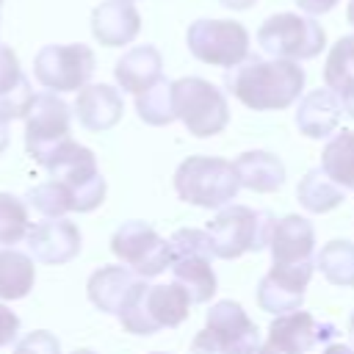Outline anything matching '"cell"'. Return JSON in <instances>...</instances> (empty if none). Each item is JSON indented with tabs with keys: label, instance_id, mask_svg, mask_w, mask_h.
<instances>
[{
	"label": "cell",
	"instance_id": "cell-1",
	"mask_svg": "<svg viewBox=\"0 0 354 354\" xmlns=\"http://www.w3.org/2000/svg\"><path fill=\"white\" fill-rule=\"evenodd\" d=\"M227 88L252 111H282L293 105L304 88V69L288 58L249 55L224 75Z\"/></svg>",
	"mask_w": 354,
	"mask_h": 354
},
{
	"label": "cell",
	"instance_id": "cell-2",
	"mask_svg": "<svg viewBox=\"0 0 354 354\" xmlns=\"http://www.w3.org/2000/svg\"><path fill=\"white\" fill-rule=\"evenodd\" d=\"M191 293L180 282L169 285H147L138 282V288L130 293L127 304L119 313V321L133 335H155L158 329L180 326L191 313Z\"/></svg>",
	"mask_w": 354,
	"mask_h": 354
},
{
	"label": "cell",
	"instance_id": "cell-3",
	"mask_svg": "<svg viewBox=\"0 0 354 354\" xmlns=\"http://www.w3.org/2000/svg\"><path fill=\"white\" fill-rule=\"evenodd\" d=\"M274 216L268 210H254L246 205L224 207L213 221H207L205 232L210 235L213 254L221 260H235L246 252H260L271 243Z\"/></svg>",
	"mask_w": 354,
	"mask_h": 354
},
{
	"label": "cell",
	"instance_id": "cell-4",
	"mask_svg": "<svg viewBox=\"0 0 354 354\" xmlns=\"http://www.w3.org/2000/svg\"><path fill=\"white\" fill-rule=\"evenodd\" d=\"M241 188L235 163L224 158L194 155L185 158L174 171V191L183 202L196 207H221L235 199Z\"/></svg>",
	"mask_w": 354,
	"mask_h": 354
},
{
	"label": "cell",
	"instance_id": "cell-5",
	"mask_svg": "<svg viewBox=\"0 0 354 354\" xmlns=\"http://www.w3.org/2000/svg\"><path fill=\"white\" fill-rule=\"evenodd\" d=\"M50 180L61 183L72 196V210L88 213L105 199V177L100 174L97 158L88 147L77 141H66L55 149V155L44 163Z\"/></svg>",
	"mask_w": 354,
	"mask_h": 354
},
{
	"label": "cell",
	"instance_id": "cell-6",
	"mask_svg": "<svg viewBox=\"0 0 354 354\" xmlns=\"http://www.w3.org/2000/svg\"><path fill=\"white\" fill-rule=\"evenodd\" d=\"M257 348L260 332L232 299H221L207 310L205 329L191 343V354H257Z\"/></svg>",
	"mask_w": 354,
	"mask_h": 354
},
{
	"label": "cell",
	"instance_id": "cell-7",
	"mask_svg": "<svg viewBox=\"0 0 354 354\" xmlns=\"http://www.w3.org/2000/svg\"><path fill=\"white\" fill-rule=\"evenodd\" d=\"M174 94V113L188 127L191 136L207 138L227 127L230 122V105L221 88H216L205 77H180L171 83Z\"/></svg>",
	"mask_w": 354,
	"mask_h": 354
},
{
	"label": "cell",
	"instance_id": "cell-8",
	"mask_svg": "<svg viewBox=\"0 0 354 354\" xmlns=\"http://www.w3.org/2000/svg\"><path fill=\"white\" fill-rule=\"evenodd\" d=\"M171 246V274L174 282H180L188 293L194 304H205L210 301V296L216 293V274H213V246H210V235L205 230H177L169 238Z\"/></svg>",
	"mask_w": 354,
	"mask_h": 354
},
{
	"label": "cell",
	"instance_id": "cell-9",
	"mask_svg": "<svg viewBox=\"0 0 354 354\" xmlns=\"http://www.w3.org/2000/svg\"><path fill=\"white\" fill-rule=\"evenodd\" d=\"M257 44L263 53H268L271 58H288V61H304V58H315L324 44H326V33L324 28L307 17V14H296V11H279L274 17H268L260 30H257Z\"/></svg>",
	"mask_w": 354,
	"mask_h": 354
},
{
	"label": "cell",
	"instance_id": "cell-10",
	"mask_svg": "<svg viewBox=\"0 0 354 354\" xmlns=\"http://www.w3.org/2000/svg\"><path fill=\"white\" fill-rule=\"evenodd\" d=\"M194 58L210 66H238L249 58V33L235 19H194L185 33Z\"/></svg>",
	"mask_w": 354,
	"mask_h": 354
},
{
	"label": "cell",
	"instance_id": "cell-11",
	"mask_svg": "<svg viewBox=\"0 0 354 354\" xmlns=\"http://www.w3.org/2000/svg\"><path fill=\"white\" fill-rule=\"evenodd\" d=\"M72 111L55 97V91H41L33 97L30 111L25 116V149L36 163H47L58 147L69 141Z\"/></svg>",
	"mask_w": 354,
	"mask_h": 354
},
{
	"label": "cell",
	"instance_id": "cell-12",
	"mask_svg": "<svg viewBox=\"0 0 354 354\" xmlns=\"http://www.w3.org/2000/svg\"><path fill=\"white\" fill-rule=\"evenodd\" d=\"M94 50L88 44H44L33 58V77L50 91H80L94 75Z\"/></svg>",
	"mask_w": 354,
	"mask_h": 354
},
{
	"label": "cell",
	"instance_id": "cell-13",
	"mask_svg": "<svg viewBox=\"0 0 354 354\" xmlns=\"http://www.w3.org/2000/svg\"><path fill=\"white\" fill-rule=\"evenodd\" d=\"M111 252L138 277H158L171 263V246L147 221H124L113 238Z\"/></svg>",
	"mask_w": 354,
	"mask_h": 354
},
{
	"label": "cell",
	"instance_id": "cell-14",
	"mask_svg": "<svg viewBox=\"0 0 354 354\" xmlns=\"http://www.w3.org/2000/svg\"><path fill=\"white\" fill-rule=\"evenodd\" d=\"M315 266H271V271L257 285V304L266 313L285 315L296 313L304 301Z\"/></svg>",
	"mask_w": 354,
	"mask_h": 354
},
{
	"label": "cell",
	"instance_id": "cell-15",
	"mask_svg": "<svg viewBox=\"0 0 354 354\" xmlns=\"http://www.w3.org/2000/svg\"><path fill=\"white\" fill-rule=\"evenodd\" d=\"M329 335L332 324H321L304 310L277 315L268 326V343L282 354H313Z\"/></svg>",
	"mask_w": 354,
	"mask_h": 354
},
{
	"label": "cell",
	"instance_id": "cell-16",
	"mask_svg": "<svg viewBox=\"0 0 354 354\" xmlns=\"http://www.w3.org/2000/svg\"><path fill=\"white\" fill-rule=\"evenodd\" d=\"M25 241L33 260L50 263V266H64L75 260L80 252V230L66 218H50L30 227Z\"/></svg>",
	"mask_w": 354,
	"mask_h": 354
},
{
	"label": "cell",
	"instance_id": "cell-17",
	"mask_svg": "<svg viewBox=\"0 0 354 354\" xmlns=\"http://www.w3.org/2000/svg\"><path fill=\"white\" fill-rule=\"evenodd\" d=\"M274 266H315V230L304 216H285L271 232Z\"/></svg>",
	"mask_w": 354,
	"mask_h": 354
},
{
	"label": "cell",
	"instance_id": "cell-18",
	"mask_svg": "<svg viewBox=\"0 0 354 354\" xmlns=\"http://www.w3.org/2000/svg\"><path fill=\"white\" fill-rule=\"evenodd\" d=\"M141 30V14L133 0H102L91 11V33L105 47L130 44Z\"/></svg>",
	"mask_w": 354,
	"mask_h": 354
},
{
	"label": "cell",
	"instance_id": "cell-19",
	"mask_svg": "<svg viewBox=\"0 0 354 354\" xmlns=\"http://www.w3.org/2000/svg\"><path fill=\"white\" fill-rule=\"evenodd\" d=\"M122 113H124V100H122L119 88H113L108 83H88L77 91L75 116L86 130H91V133L111 130L122 119Z\"/></svg>",
	"mask_w": 354,
	"mask_h": 354
},
{
	"label": "cell",
	"instance_id": "cell-20",
	"mask_svg": "<svg viewBox=\"0 0 354 354\" xmlns=\"http://www.w3.org/2000/svg\"><path fill=\"white\" fill-rule=\"evenodd\" d=\"M30 80L22 75L17 53L0 41V122H11L19 116H28L33 102Z\"/></svg>",
	"mask_w": 354,
	"mask_h": 354
},
{
	"label": "cell",
	"instance_id": "cell-21",
	"mask_svg": "<svg viewBox=\"0 0 354 354\" xmlns=\"http://www.w3.org/2000/svg\"><path fill=\"white\" fill-rule=\"evenodd\" d=\"M138 282V274L127 266H102L88 277V299L97 310L119 315Z\"/></svg>",
	"mask_w": 354,
	"mask_h": 354
},
{
	"label": "cell",
	"instance_id": "cell-22",
	"mask_svg": "<svg viewBox=\"0 0 354 354\" xmlns=\"http://www.w3.org/2000/svg\"><path fill=\"white\" fill-rule=\"evenodd\" d=\"M113 77H116V83H119L124 91H130V94H136V97H138L141 91H147L152 83H158V80L163 77V58H160L158 47H152V44H138V47L127 50V53L116 61Z\"/></svg>",
	"mask_w": 354,
	"mask_h": 354
},
{
	"label": "cell",
	"instance_id": "cell-23",
	"mask_svg": "<svg viewBox=\"0 0 354 354\" xmlns=\"http://www.w3.org/2000/svg\"><path fill=\"white\" fill-rule=\"evenodd\" d=\"M340 111H343L340 97L332 88H315L307 97H301L296 108V127L307 138H326L329 133H335L340 122Z\"/></svg>",
	"mask_w": 354,
	"mask_h": 354
},
{
	"label": "cell",
	"instance_id": "cell-24",
	"mask_svg": "<svg viewBox=\"0 0 354 354\" xmlns=\"http://www.w3.org/2000/svg\"><path fill=\"white\" fill-rule=\"evenodd\" d=\"M235 171H238L241 185L249 191H257V194H271V191L282 188V183H285V163L277 155L263 152V149L243 152L235 160Z\"/></svg>",
	"mask_w": 354,
	"mask_h": 354
},
{
	"label": "cell",
	"instance_id": "cell-25",
	"mask_svg": "<svg viewBox=\"0 0 354 354\" xmlns=\"http://www.w3.org/2000/svg\"><path fill=\"white\" fill-rule=\"evenodd\" d=\"M321 171L343 191H354V130H337L326 141L321 152Z\"/></svg>",
	"mask_w": 354,
	"mask_h": 354
},
{
	"label": "cell",
	"instance_id": "cell-26",
	"mask_svg": "<svg viewBox=\"0 0 354 354\" xmlns=\"http://www.w3.org/2000/svg\"><path fill=\"white\" fill-rule=\"evenodd\" d=\"M36 279L33 260L25 252L0 249V301H14L30 293Z\"/></svg>",
	"mask_w": 354,
	"mask_h": 354
},
{
	"label": "cell",
	"instance_id": "cell-27",
	"mask_svg": "<svg viewBox=\"0 0 354 354\" xmlns=\"http://www.w3.org/2000/svg\"><path fill=\"white\" fill-rule=\"evenodd\" d=\"M324 80L326 88H332L340 100L354 94V33L340 36L324 64Z\"/></svg>",
	"mask_w": 354,
	"mask_h": 354
},
{
	"label": "cell",
	"instance_id": "cell-28",
	"mask_svg": "<svg viewBox=\"0 0 354 354\" xmlns=\"http://www.w3.org/2000/svg\"><path fill=\"white\" fill-rule=\"evenodd\" d=\"M315 268L326 277V282L337 288L354 285V243L351 241H329L315 254Z\"/></svg>",
	"mask_w": 354,
	"mask_h": 354
},
{
	"label": "cell",
	"instance_id": "cell-29",
	"mask_svg": "<svg viewBox=\"0 0 354 354\" xmlns=\"http://www.w3.org/2000/svg\"><path fill=\"white\" fill-rule=\"evenodd\" d=\"M296 196H299L304 210H310V213H329L332 207H337L343 202V188L335 185L321 169H313L299 183Z\"/></svg>",
	"mask_w": 354,
	"mask_h": 354
},
{
	"label": "cell",
	"instance_id": "cell-30",
	"mask_svg": "<svg viewBox=\"0 0 354 354\" xmlns=\"http://www.w3.org/2000/svg\"><path fill=\"white\" fill-rule=\"evenodd\" d=\"M171 83H174V80L160 77L158 83H152L147 91H141V94L136 97V111H138L141 122H147V124H152V127H163V124H169V122L177 119Z\"/></svg>",
	"mask_w": 354,
	"mask_h": 354
},
{
	"label": "cell",
	"instance_id": "cell-31",
	"mask_svg": "<svg viewBox=\"0 0 354 354\" xmlns=\"http://www.w3.org/2000/svg\"><path fill=\"white\" fill-rule=\"evenodd\" d=\"M30 221L28 207L14 194H0V246H14L22 238H28Z\"/></svg>",
	"mask_w": 354,
	"mask_h": 354
},
{
	"label": "cell",
	"instance_id": "cell-32",
	"mask_svg": "<svg viewBox=\"0 0 354 354\" xmlns=\"http://www.w3.org/2000/svg\"><path fill=\"white\" fill-rule=\"evenodd\" d=\"M28 205L33 210H39L41 216H50V218H64V213L72 210V196L69 191L55 183V180H47V183H39L36 188L28 191Z\"/></svg>",
	"mask_w": 354,
	"mask_h": 354
},
{
	"label": "cell",
	"instance_id": "cell-33",
	"mask_svg": "<svg viewBox=\"0 0 354 354\" xmlns=\"http://www.w3.org/2000/svg\"><path fill=\"white\" fill-rule=\"evenodd\" d=\"M14 354H61V343H58L55 335H50L44 329H36L14 346Z\"/></svg>",
	"mask_w": 354,
	"mask_h": 354
},
{
	"label": "cell",
	"instance_id": "cell-34",
	"mask_svg": "<svg viewBox=\"0 0 354 354\" xmlns=\"http://www.w3.org/2000/svg\"><path fill=\"white\" fill-rule=\"evenodd\" d=\"M17 332H19V315L14 310H8L6 304H0V346L14 343Z\"/></svg>",
	"mask_w": 354,
	"mask_h": 354
},
{
	"label": "cell",
	"instance_id": "cell-35",
	"mask_svg": "<svg viewBox=\"0 0 354 354\" xmlns=\"http://www.w3.org/2000/svg\"><path fill=\"white\" fill-rule=\"evenodd\" d=\"M337 3H340V0H296V6H299L301 11H307V14H326V11H332Z\"/></svg>",
	"mask_w": 354,
	"mask_h": 354
},
{
	"label": "cell",
	"instance_id": "cell-36",
	"mask_svg": "<svg viewBox=\"0 0 354 354\" xmlns=\"http://www.w3.org/2000/svg\"><path fill=\"white\" fill-rule=\"evenodd\" d=\"M221 6H227V8H232V11H246V8H252L257 0H218Z\"/></svg>",
	"mask_w": 354,
	"mask_h": 354
},
{
	"label": "cell",
	"instance_id": "cell-37",
	"mask_svg": "<svg viewBox=\"0 0 354 354\" xmlns=\"http://www.w3.org/2000/svg\"><path fill=\"white\" fill-rule=\"evenodd\" d=\"M324 354H354V348L346 346V343H332V346L324 348Z\"/></svg>",
	"mask_w": 354,
	"mask_h": 354
},
{
	"label": "cell",
	"instance_id": "cell-38",
	"mask_svg": "<svg viewBox=\"0 0 354 354\" xmlns=\"http://www.w3.org/2000/svg\"><path fill=\"white\" fill-rule=\"evenodd\" d=\"M340 105H343V111H346V113H348V116L354 119V94L343 97V100H340Z\"/></svg>",
	"mask_w": 354,
	"mask_h": 354
},
{
	"label": "cell",
	"instance_id": "cell-39",
	"mask_svg": "<svg viewBox=\"0 0 354 354\" xmlns=\"http://www.w3.org/2000/svg\"><path fill=\"white\" fill-rule=\"evenodd\" d=\"M8 147V127H6V122H0V152Z\"/></svg>",
	"mask_w": 354,
	"mask_h": 354
},
{
	"label": "cell",
	"instance_id": "cell-40",
	"mask_svg": "<svg viewBox=\"0 0 354 354\" xmlns=\"http://www.w3.org/2000/svg\"><path fill=\"white\" fill-rule=\"evenodd\" d=\"M257 354H282V351H277V348H274L271 343H266L263 348H257Z\"/></svg>",
	"mask_w": 354,
	"mask_h": 354
},
{
	"label": "cell",
	"instance_id": "cell-41",
	"mask_svg": "<svg viewBox=\"0 0 354 354\" xmlns=\"http://www.w3.org/2000/svg\"><path fill=\"white\" fill-rule=\"evenodd\" d=\"M348 340H351L348 346L354 348V313H351V318H348Z\"/></svg>",
	"mask_w": 354,
	"mask_h": 354
},
{
	"label": "cell",
	"instance_id": "cell-42",
	"mask_svg": "<svg viewBox=\"0 0 354 354\" xmlns=\"http://www.w3.org/2000/svg\"><path fill=\"white\" fill-rule=\"evenodd\" d=\"M346 11H348V14H346V17H348V22L354 25V0H348V8H346Z\"/></svg>",
	"mask_w": 354,
	"mask_h": 354
},
{
	"label": "cell",
	"instance_id": "cell-43",
	"mask_svg": "<svg viewBox=\"0 0 354 354\" xmlns=\"http://www.w3.org/2000/svg\"><path fill=\"white\" fill-rule=\"evenodd\" d=\"M72 354H94V351H88V348H80V351H72Z\"/></svg>",
	"mask_w": 354,
	"mask_h": 354
},
{
	"label": "cell",
	"instance_id": "cell-44",
	"mask_svg": "<svg viewBox=\"0 0 354 354\" xmlns=\"http://www.w3.org/2000/svg\"><path fill=\"white\" fill-rule=\"evenodd\" d=\"M155 354H166V351H155Z\"/></svg>",
	"mask_w": 354,
	"mask_h": 354
},
{
	"label": "cell",
	"instance_id": "cell-45",
	"mask_svg": "<svg viewBox=\"0 0 354 354\" xmlns=\"http://www.w3.org/2000/svg\"><path fill=\"white\" fill-rule=\"evenodd\" d=\"M0 6H3V0H0Z\"/></svg>",
	"mask_w": 354,
	"mask_h": 354
}]
</instances>
